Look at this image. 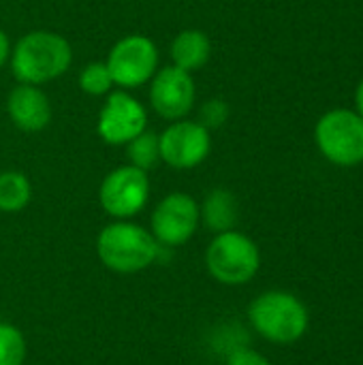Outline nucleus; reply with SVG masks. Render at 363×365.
I'll return each mask as SVG.
<instances>
[{
  "mask_svg": "<svg viewBox=\"0 0 363 365\" xmlns=\"http://www.w3.org/2000/svg\"><path fill=\"white\" fill-rule=\"evenodd\" d=\"M199 227V203L186 192H171L154 207L150 218V233L160 246L186 244Z\"/></svg>",
  "mask_w": 363,
  "mask_h": 365,
  "instance_id": "obj_8",
  "label": "nucleus"
},
{
  "mask_svg": "<svg viewBox=\"0 0 363 365\" xmlns=\"http://www.w3.org/2000/svg\"><path fill=\"white\" fill-rule=\"evenodd\" d=\"M143 105L126 92H111L98 113V137L109 145H124L145 130Z\"/></svg>",
  "mask_w": 363,
  "mask_h": 365,
  "instance_id": "obj_10",
  "label": "nucleus"
},
{
  "mask_svg": "<svg viewBox=\"0 0 363 365\" xmlns=\"http://www.w3.org/2000/svg\"><path fill=\"white\" fill-rule=\"evenodd\" d=\"M160 244L156 237L133 222L118 220L101 229L96 237L98 261L116 274H137L158 259Z\"/></svg>",
  "mask_w": 363,
  "mask_h": 365,
  "instance_id": "obj_2",
  "label": "nucleus"
},
{
  "mask_svg": "<svg viewBox=\"0 0 363 365\" xmlns=\"http://www.w3.org/2000/svg\"><path fill=\"white\" fill-rule=\"evenodd\" d=\"M160 160L173 169L199 167L212 150L210 130L201 122L175 120L158 135Z\"/></svg>",
  "mask_w": 363,
  "mask_h": 365,
  "instance_id": "obj_9",
  "label": "nucleus"
},
{
  "mask_svg": "<svg viewBox=\"0 0 363 365\" xmlns=\"http://www.w3.org/2000/svg\"><path fill=\"white\" fill-rule=\"evenodd\" d=\"M111 73L105 62H90L79 73V88L90 96H105L113 88Z\"/></svg>",
  "mask_w": 363,
  "mask_h": 365,
  "instance_id": "obj_18",
  "label": "nucleus"
},
{
  "mask_svg": "<svg viewBox=\"0 0 363 365\" xmlns=\"http://www.w3.org/2000/svg\"><path fill=\"white\" fill-rule=\"evenodd\" d=\"M26 351L24 334L11 323H0V365H24Z\"/></svg>",
  "mask_w": 363,
  "mask_h": 365,
  "instance_id": "obj_17",
  "label": "nucleus"
},
{
  "mask_svg": "<svg viewBox=\"0 0 363 365\" xmlns=\"http://www.w3.org/2000/svg\"><path fill=\"white\" fill-rule=\"evenodd\" d=\"M227 365H272L261 353L252 351V349H246V346H240L235 351L229 353L227 357Z\"/></svg>",
  "mask_w": 363,
  "mask_h": 365,
  "instance_id": "obj_20",
  "label": "nucleus"
},
{
  "mask_svg": "<svg viewBox=\"0 0 363 365\" xmlns=\"http://www.w3.org/2000/svg\"><path fill=\"white\" fill-rule=\"evenodd\" d=\"M355 103H357V113L363 118V79L362 83L357 86V92H355Z\"/></svg>",
  "mask_w": 363,
  "mask_h": 365,
  "instance_id": "obj_22",
  "label": "nucleus"
},
{
  "mask_svg": "<svg viewBox=\"0 0 363 365\" xmlns=\"http://www.w3.org/2000/svg\"><path fill=\"white\" fill-rule=\"evenodd\" d=\"M150 199V180L148 173L124 165L113 169L98 188L101 207L116 220H128L137 216Z\"/></svg>",
  "mask_w": 363,
  "mask_h": 365,
  "instance_id": "obj_7",
  "label": "nucleus"
},
{
  "mask_svg": "<svg viewBox=\"0 0 363 365\" xmlns=\"http://www.w3.org/2000/svg\"><path fill=\"white\" fill-rule=\"evenodd\" d=\"M205 267L210 276L227 287L250 282L261 267L259 246L244 233L231 229L216 233L205 250Z\"/></svg>",
  "mask_w": 363,
  "mask_h": 365,
  "instance_id": "obj_4",
  "label": "nucleus"
},
{
  "mask_svg": "<svg viewBox=\"0 0 363 365\" xmlns=\"http://www.w3.org/2000/svg\"><path fill=\"white\" fill-rule=\"evenodd\" d=\"M32 199V184L19 171L0 173V212L15 214L21 212Z\"/></svg>",
  "mask_w": 363,
  "mask_h": 365,
  "instance_id": "obj_15",
  "label": "nucleus"
},
{
  "mask_svg": "<svg viewBox=\"0 0 363 365\" xmlns=\"http://www.w3.org/2000/svg\"><path fill=\"white\" fill-rule=\"evenodd\" d=\"M126 154L133 167L141 171H150L160 163V148H158V135L152 130L139 133L135 139L126 143Z\"/></svg>",
  "mask_w": 363,
  "mask_h": 365,
  "instance_id": "obj_16",
  "label": "nucleus"
},
{
  "mask_svg": "<svg viewBox=\"0 0 363 365\" xmlns=\"http://www.w3.org/2000/svg\"><path fill=\"white\" fill-rule=\"evenodd\" d=\"M227 115H229V107L223 101L214 98V101H208L203 105V109H201V124L210 130V128H216V126L225 124Z\"/></svg>",
  "mask_w": 363,
  "mask_h": 365,
  "instance_id": "obj_19",
  "label": "nucleus"
},
{
  "mask_svg": "<svg viewBox=\"0 0 363 365\" xmlns=\"http://www.w3.org/2000/svg\"><path fill=\"white\" fill-rule=\"evenodd\" d=\"M250 325L259 336L276 344H293L308 329V310L291 293L267 291L248 306Z\"/></svg>",
  "mask_w": 363,
  "mask_h": 365,
  "instance_id": "obj_3",
  "label": "nucleus"
},
{
  "mask_svg": "<svg viewBox=\"0 0 363 365\" xmlns=\"http://www.w3.org/2000/svg\"><path fill=\"white\" fill-rule=\"evenodd\" d=\"M319 152L338 167L363 163V118L353 109H332L317 122Z\"/></svg>",
  "mask_w": 363,
  "mask_h": 365,
  "instance_id": "obj_5",
  "label": "nucleus"
},
{
  "mask_svg": "<svg viewBox=\"0 0 363 365\" xmlns=\"http://www.w3.org/2000/svg\"><path fill=\"white\" fill-rule=\"evenodd\" d=\"M210 53H212L210 36L197 28H186V30L178 32V36L171 43L173 66H178L186 73H195V71L203 68L210 60Z\"/></svg>",
  "mask_w": 363,
  "mask_h": 365,
  "instance_id": "obj_13",
  "label": "nucleus"
},
{
  "mask_svg": "<svg viewBox=\"0 0 363 365\" xmlns=\"http://www.w3.org/2000/svg\"><path fill=\"white\" fill-rule=\"evenodd\" d=\"M9 56H11V45H9V36H6V32L0 28V68H2V64L9 60Z\"/></svg>",
  "mask_w": 363,
  "mask_h": 365,
  "instance_id": "obj_21",
  "label": "nucleus"
},
{
  "mask_svg": "<svg viewBox=\"0 0 363 365\" xmlns=\"http://www.w3.org/2000/svg\"><path fill=\"white\" fill-rule=\"evenodd\" d=\"M6 113L19 130L39 133L51 120V105L39 86L19 83L9 92Z\"/></svg>",
  "mask_w": 363,
  "mask_h": 365,
  "instance_id": "obj_12",
  "label": "nucleus"
},
{
  "mask_svg": "<svg viewBox=\"0 0 363 365\" xmlns=\"http://www.w3.org/2000/svg\"><path fill=\"white\" fill-rule=\"evenodd\" d=\"M150 81V103L160 118L182 120L193 109L195 81L190 73L178 66H165Z\"/></svg>",
  "mask_w": 363,
  "mask_h": 365,
  "instance_id": "obj_11",
  "label": "nucleus"
},
{
  "mask_svg": "<svg viewBox=\"0 0 363 365\" xmlns=\"http://www.w3.org/2000/svg\"><path fill=\"white\" fill-rule=\"evenodd\" d=\"M71 43L49 30L24 34L11 51V71L19 83L41 86L58 79L71 66Z\"/></svg>",
  "mask_w": 363,
  "mask_h": 365,
  "instance_id": "obj_1",
  "label": "nucleus"
},
{
  "mask_svg": "<svg viewBox=\"0 0 363 365\" xmlns=\"http://www.w3.org/2000/svg\"><path fill=\"white\" fill-rule=\"evenodd\" d=\"M105 64L116 86L133 90L154 77L158 66V49L150 36L128 34L111 47Z\"/></svg>",
  "mask_w": 363,
  "mask_h": 365,
  "instance_id": "obj_6",
  "label": "nucleus"
},
{
  "mask_svg": "<svg viewBox=\"0 0 363 365\" xmlns=\"http://www.w3.org/2000/svg\"><path fill=\"white\" fill-rule=\"evenodd\" d=\"M240 216L237 199L227 188H214L203 205H199V222H203L214 233H225L235 229Z\"/></svg>",
  "mask_w": 363,
  "mask_h": 365,
  "instance_id": "obj_14",
  "label": "nucleus"
}]
</instances>
